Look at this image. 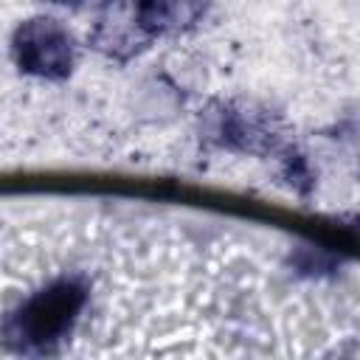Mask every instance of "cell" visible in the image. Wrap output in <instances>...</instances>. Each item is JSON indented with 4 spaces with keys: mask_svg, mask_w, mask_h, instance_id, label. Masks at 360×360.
Returning <instances> with one entry per match:
<instances>
[{
    "mask_svg": "<svg viewBox=\"0 0 360 360\" xmlns=\"http://www.w3.org/2000/svg\"><path fill=\"white\" fill-rule=\"evenodd\" d=\"M90 304V281L82 273H65L20 301L3 323L6 343L22 354H51L76 329Z\"/></svg>",
    "mask_w": 360,
    "mask_h": 360,
    "instance_id": "obj_1",
    "label": "cell"
},
{
    "mask_svg": "<svg viewBox=\"0 0 360 360\" xmlns=\"http://www.w3.org/2000/svg\"><path fill=\"white\" fill-rule=\"evenodd\" d=\"M11 62L22 76L62 82L76 68V39L68 25L48 14L17 22L11 34Z\"/></svg>",
    "mask_w": 360,
    "mask_h": 360,
    "instance_id": "obj_2",
    "label": "cell"
},
{
    "mask_svg": "<svg viewBox=\"0 0 360 360\" xmlns=\"http://www.w3.org/2000/svg\"><path fill=\"white\" fill-rule=\"evenodd\" d=\"M90 45L107 59L127 62L152 45L138 11V0H104L96 8Z\"/></svg>",
    "mask_w": 360,
    "mask_h": 360,
    "instance_id": "obj_3",
    "label": "cell"
},
{
    "mask_svg": "<svg viewBox=\"0 0 360 360\" xmlns=\"http://www.w3.org/2000/svg\"><path fill=\"white\" fill-rule=\"evenodd\" d=\"M138 11L146 34L155 42L160 37L191 31L205 14V0H138Z\"/></svg>",
    "mask_w": 360,
    "mask_h": 360,
    "instance_id": "obj_4",
    "label": "cell"
},
{
    "mask_svg": "<svg viewBox=\"0 0 360 360\" xmlns=\"http://www.w3.org/2000/svg\"><path fill=\"white\" fill-rule=\"evenodd\" d=\"M48 3H59V6H68V3H82V0H48Z\"/></svg>",
    "mask_w": 360,
    "mask_h": 360,
    "instance_id": "obj_5",
    "label": "cell"
}]
</instances>
